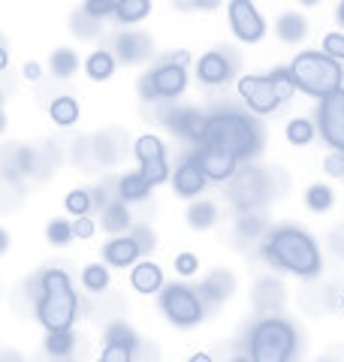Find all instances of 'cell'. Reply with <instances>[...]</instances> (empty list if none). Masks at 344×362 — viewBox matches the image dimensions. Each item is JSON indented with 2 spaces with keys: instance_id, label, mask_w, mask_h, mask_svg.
<instances>
[{
  "instance_id": "cell-7",
  "label": "cell",
  "mask_w": 344,
  "mask_h": 362,
  "mask_svg": "<svg viewBox=\"0 0 344 362\" xmlns=\"http://www.w3.org/2000/svg\"><path fill=\"white\" fill-rule=\"evenodd\" d=\"M239 97H242L248 109L257 112V115H269V112H275L284 103V97L278 94L272 76H242L239 78Z\"/></svg>"
},
{
  "instance_id": "cell-23",
  "label": "cell",
  "mask_w": 344,
  "mask_h": 362,
  "mask_svg": "<svg viewBox=\"0 0 344 362\" xmlns=\"http://www.w3.org/2000/svg\"><path fill=\"white\" fill-rule=\"evenodd\" d=\"M130 226V211H127V202H112V206L103 209V230L106 233H124Z\"/></svg>"
},
{
  "instance_id": "cell-31",
  "label": "cell",
  "mask_w": 344,
  "mask_h": 362,
  "mask_svg": "<svg viewBox=\"0 0 344 362\" xmlns=\"http://www.w3.org/2000/svg\"><path fill=\"white\" fill-rule=\"evenodd\" d=\"M73 347H76L73 332H49V338H45V350H49L52 356H70Z\"/></svg>"
},
{
  "instance_id": "cell-5",
  "label": "cell",
  "mask_w": 344,
  "mask_h": 362,
  "mask_svg": "<svg viewBox=\"0 0 344 362\" xmlns=\"http://www.w3.org/2000/svg\"><path fill=\"white\" fill-rule=\"evenodd\" d=\"M296 350V332L287 320L266 317L251 332V362H290Z\"/></svg>"
},
{
  "instance_id": "cell-19",
  "label": "cell",
  "mask_w": 344,
  "mask_h": 362,
  "mask_svg": "<svg viewBox=\"0 0 344 362\" xmlns=\"http://www.w3.org/2000/svg\"><path fill=\"white\" fill-rule=\"evenodd\" d=\"M130 281H133V290L151 296V293H157L160 287H164V272H160V266L151 263V259H142L139 266H133Z\"/></svg>"
},
{
  "instance_id": "cell-24",
  "label": "cell",
  "mask_w": 344,
  "mask_h": 362,
  "mask_svg": "<svg viewBox=\"0 0 344 362\" xmlns=\"http://www.w3.org/2000/svg\"><path fill=\"white\" fill-rule=\"evenodd\" d=\"M214 221H217V206L212 199H200L188 209V223L193 226V230H209Z\"/></svg>"
},
{
  "instance_id": "cell-17",
  "label": "cell",
  "mask_w": 344,
  "mask_h": 362,
  "mask_svg": "<svg viewBox=\"0 0 344 362\" xmlns=\"http://www.w3.org/2000/svg\"><path fill=\"white\" fill-rule=\"evenodd\" d=\"M172 187H176V194L181 199H193L202 194L205 187V175L200 173V166L193 160H185L178 169H176V178H172Z\"/></svg>"
},
{
  "instance_id": "cell-27",
  "label": "cell",
  "mask_w": 344,
  "mask_h": 362,
  "mask_svg": "<svg viewBox=\"0 0 344 362\" xmlns=\"http://www.w3.org/2000/svg\"><path fill=\"white\" fill-rule=\"evenodd\" d=\"M49 66H52V73H55L57 78H67V76H73V73H76L79 58H76V52H73V49H55V52H52V58H49Z\"/></svg>"
},
{
  "instance_id": "cell-20",
  "label": "cell",
  "mask_w": 344,
  "mask_h": 362,
  "mask_svg": "<svg viewBox=\"0 0 344 362\" xmlns=\"http://www.w3.org/2000/svg\"><path fill=\"white\" fill-rule=\"evenodd\" d=\"M275 30H278V37H281L284 42L296 45V42H302V40H305L308 21H305L299 13H284V16L278 18V25H275Z\"/></svg>"
},
{
  "instance_id": "cell-9",
  "label": "cell",
  "mask_w": 344,
  "mask_h": 362,
  "mask_svg": "<svg viewBox=\"0 0 344 362\" xmlns=\"http://www.w3.org/2000/svg\"><path fill=\"white\" fill-rule=\"evenodd\" d=\"M317 121H320V136H323V142L332 145V151L344 154V88L336 90L332 97L320 100Z\"/></svg>"
},
{
  "instance_id": "cell-38",
  "label": "cell",
  "mask_w": 344,
  "mask_h": 362,
  "mask_svg": "<svg viewBox=\"0 0 344 362\" xmlns=\"http://www.w3.org/2000/svg\"><path fill=\"white\" fill-rule=\"evenodd\" d=\"M197 269H200V259L193 257V254H178L176 257V272L178 275H197Z\"/></svg>"
},
{
  "instance_id": "cell-15",
  "label": "cell",
  "mask_w": 344,
  "mask_h": 362,
  "mask_svg": "<svg viewBox=\"0 0 344 362\" xmlns=\"http://www.w3.org/2000/svg\"><path fill=\"white\" fill-rule=\"evenodd\" d=\"M197 76L205 85H224L233 76V61L227 58L224 52H205L197 61Z\"/></svg>"
},
{
  "instance_id": "cell-10",
  "label": "cell",
  "mask_w": 344,
  "mask_h": 362,
  "mask_svg": "<svg viewBox=\"0 0 344 362\" xmlns=\"http://www.w3.org/2000/svg\"><path fill=\"white\" fill-rule=\"evenodd\" d=\"M136 157L142 163V178L148 185H164L169 178V169H166V148L157 136H139L136 139Z\"/></svg>"
},
{
  "instance_id": "cell-25",
  "label": "cell",
  "mask_w": 344,
  "mask_h": 362,
  "mask_svg": "<svg viewBox=\"0 0 344 362\" xmlns=\"http://www.w3.org/2000/svg\"><path fill=\"white\" fill-rule=\"evenodd\" d=\"M49 115L57 127H70V124L79 121V103L73 97H57L55 103L49 106Z\"/></svg>"
},
{
  "instance_id": "cell-39",
  "label": "cell",
  "mask_w": 344,
  "mask_h": 362,
  "mask_svg": "<svg viewBox=\"0 0 344 362\" xmlns=\"http://www.w3.org/2000/svg\"><path fill=\"white\" fill-rule=\"evenodd\" d=\"M97 233V223L91 218H76L73 223V235H79V239H91V235Z\"/></svg>"
},
{
  "instance_id": "cell-22",
  "label": "cell",
  "mask_w": 344,
  "mask_h": 362,
  "mask_svg": "<svg viewBox=\"0 0 344 362\" xmlns=\"http://www.w3.org/2000/svg\"><path fill=\"white\" fill-rule=\"evenodd\" d=\"M85 73L94 78V82H106V78H112V73H115V54L106 49H97L85 61Z\"/></svg>"
},
{
  "instance_id": "cell-36",
  "label": "cell",
  "mask_w": 344,
  "mask_h": 362,
  "mask_svg": "<svg viewBox=\"0 0 344 362\" xmlns=\"http://www.w3.org/2000/svg\"><path fill=\"white\" fill-rule=\"evenodd\" d=\"M269 76H272V82H275V88H278V94H281L284 100H290V94H293V90H296V85H293V78H290V70H284V66H278V70H272Z\"/></svg>"
},
{
  "instance_id": "cell-47",
  "label": "cell",
  "mask_w": 344,
  "mask_h": 362,
  "mask_svg": "<svg viewBox=\"0 0 344 362\" xmlns=\"http://www.w3.org/2000/svg\"><path fill=\"white\" fill-rule=\"evenodd\" d=\"M6 127V118H4V112H0V130H4Z\"/></svg>"
},
{
  "instance_id": "cell-48",
  "label": "cell",
  "mask_w": 344,
  "mask_h": 362,
  "mask_svg": "<svg viewBox=\"0 0 344 362\" xmlns=\"http://www.w3.org/2000/svg\"><path fill=\"white\" fill-rule=\"evenodd\" d=\"M233 362H251V359H248V356H236Z\"/></svg>"
},
{
  "instance_id": "cell-6",
  "label": "cell",
  "mask_w": 344,
  "mask_h": 362,
  "mask_svg": "<svg viewBox=\"0 0 344 362\" xmlns=\"http://www.w3.org/2000/svg\"><path fill=\"white\" fill-rule=\"evenodd\" d=\"M160 308H164V314L176 326H197L205 317L202 299L185 284H169L164 290V296H160Z\"/></svg>"
},
{
  "instance_id": "cell-34",
  "label": "cell",
  "mask_w": 344,
  "mask_h": 362,
  "mask_svg": "<svg viewBox=\"0 0 344 362\" xmlns=\"http://www.w3.org/2000/svg\"><path fill=\"white\" fill-rule=\"evenodd\" d=\"M67 211L73 214V218H88L91 211V194L88 190H73V194H67Z\"/></svg>"
},
{
  "instance_id": "cell-46",
  "label": "cell",
  "mask_w": 344,
  "mask_h": 362,
  "mask_svg": "<svg viewBox=\"0 0 344 362\" xmlns=\"http://www.w3.org/2000/svg\"><path fill=\"white\" fill-rule=\"evenodd\" d=\"M338 21H341V25H344V4L338 6Z\"/></svg>"
},
{
  "instance_id": "cell-35",
  "label": "cell",
  "mask_w": 344,
  "mask_h": 362,
  "mask_svg": "<svg viewBox=\"0 0 344 362\" xmlns=\"http://www.w3.org/2000/svg\"><path fill=\"white\" fill-rule=\"evenodd\" d=\"M323 54H329L332 61H344V33H326L323 37Z\"/></svg>"
},
{
  "instance_id": "cell-3",
  "label": "cell",
  "mask_w": 344,
  "mask_h": 362,
  "mask_svg": "<svg viewBox=\"0 0 344 362\" xmlns=\"http://www.w3.org/2000/svg\"><path fill=\"white\" fill-rule=\"evenodd\" d=\"M42 296L37 302V317L49 332H70L79 314V299L73 290V281L64 269H49L40 281Z\"/></svg>"
},
{
  "instance_id": "cell-21",
  "label": "cell",
  "mask_w": 344,
  "mask_h": 362,
  "mask_svg": "<svg viewBox=\"0 0 344 362\" xmlns=\"http://www.w3.org/2000/svg\"><path fill=\"white\" fill-rule=\"evenodd\" d=\"M151 194V185L142 178V173H133V175H124L118 181V199L121 202H139Z\"/></svg>"
},
{
  "instance_id": "cell-49",
  "label": "cell",
  "mask_w": 344,
  "mask_h": 362,
  "mask_svg": "<svg viewBox=\"0 0 344 362\" xmlns=\"http://www.w3.org/2000/svg\"><path fill=\"white\" fill-rule=\"evenodd\" d=\"M341 308H344V296H341Z\"/></svg>"
},
{
  "instance_id": "cell-18",
  "label": "cell",
  "mask_w": 344,
  "mask_h": 362,
  "mask_svg": "<svg viewBox=\"0 0 344 362\" xmlns=\"http://www.w3.org/2000/svg\"><path fill=\"white\" fill-rule=\"evenodd\" d=\"M115 49H118V58L124 64H136L151 52V40H148L145 33H121V37L115 40Z\"/></svg>"
},
{
  "instance_id": "cell-26",
  "label": "cell",
  "mask_w": 344,
  "mask_h": 362,
  "mask_svg": "<svg viewBox=\"0 0 344 362\" xmlns=\"http://www.w3.org/2000/svg\"><path fill=\"white\" fill-rule=\"evenodd\" d=\"M148 13H151V4H148V0H121L118 9H115V16H118L121 25H136V21H142Z\"/></svg>"
},
{
  "instance_id": "cell-1",
  "label": "cell",
  "mask_w": 344,
  "mask_h": 362,
  "mask_svg": "<svg viewBox=\"0 0 344 362\" xmlns=\"http://www.w3.org/2000/svg\"><path fill=\"white\" fill-rule=\"evenodd\" d=\"M263 257L272 259L284 272H293L296 278H314L323 269V257H320L317 242L308 233L296 230V226L275 230L266 239V245H263Z\"/></svg>"
},
{
  "instance_id": "cell-2",
  "label": "cell",
  "mask_w": 344,
  "mask_h": 362,
  "mask_svg": "<svg viewBox=\"0 0 344 362\" xmlns=\"http://www.w3.org/2000/svg\"><path fill=\"white\" fill-rule=\"evenodd\" d=\"M205 148L224 151L236 160H248L260 151V133L254 127V121H248V115L242 112H214L209 115V124H205Z\"/></svg>"
},
{
  "instance_id": "cell-14",
  "label": "cell",
  "mask_w": 344,
  "mask_h": 362,
  "mask_svg": "<svg viewBox=\"0 0 344 362\" xmlns=\"http://www.w3.org/2000/svg\"><path fill=\"white\" fill-rule=\"evenodd\" d=\"M205 124H209V115H202L197 109H176L166 115V127L172 133L185 136L190 142H200V145L205 139Z\"/></svg>"
},
{
  "instance_id": "cell-12",
  "label": "cell",
  "mask_w": 344,
  "mask_h": 362,
  "mask_svg": "<svg viewBox=\"0 0 344 362\" xmlns=\"http://www.w3.org/2000/svg\"><path fill=\"white\" fill-rule=\"evenodd\" d=\"M139 347V338L127 323H112L106 329V350L100 362H133V350Z\"/></svg>"
},
{
  "instance_id": "cell-37",
  "label": "cell",
  "mask_w": 344,
  "mask_h": 362,
  "mask_svg": "<svg viewBox=\"0 0 344 362\" xmlns=\"http://www.w3.org/2000/svg\"><path fill=\"white\" fill-rule=\"evenodd\" d=\"M115 9H118V4H112V0H91V4L82 6V13L94 16V18H106V16L115 13Z\"/></svg>"
},
{
  "instance_id": "cell-28",
  "label": "cell",
  "mask_w": 344,
  "mask_h": 362,
  "mask_svg": "<svg viewBox=\"0 0 344 362\" xmlns=\"http://www.w3.org/2000/svg\"><path fill=\"white\" fill-rule=\"evenodd\" d=\"M229 290H233V275H229V272H214V275L202 284V293H205L209 299H214V302L227 299Z\"/></svg>"
},
{
  "instance_id": "cell-8",
  "label": "cell",
  "mask_w": 344,
  "mask_h": 362,
  "mask_svg": "<svg viewBox=\"0 0 344 362\" xmlns=\"http://www.w3.org/2000/svg\"><path fill=\"white\" fill-rule=\"evenodd\" d=\"M188 88V73L185 66H176V64H164L157 66L154 73H148L142 82H139V90L145 100H164V97H178L181 90Z\"/></svg>"
},
{
  "instance_id": "cell-42",
  "label": "cell",
  "mask_w": 344,
  "mask_h": 362,
  "mask_svg": "<svg viewBox=\"0 0 344 362\" xmlns=\"http://www.w3.org/2000/svg\"><path fill=\"white\" fill-rule=\"evenodd\" d=\"M169 64H176V66H188V64H190V54H188L185 49H181V52H172V54H169Z\"/></svg>"
},
{
  "instance_id": "cell-43",
  "label": "cell",
  "mask_w": 344,
  "mask_h": 362,
  "mask_svg": "<svg viewBox=\"0 0 344 362\" xmlns=\"http://www.w3.org/2000/svg\"><path fill=\"white\" fill-rule=\"evenodd\" d=\"M9 66V52H6V45H0V70H6Z\"/></svg>"
},
{
  "instance_id": "cell-30",
  "label": "cell",
  "mask_w": 344,
  "mask_h": 362,
  "mask_svg": "<svg viewBox=\"0 0 344 362\" xmlns=\"http://www.w3.org/2000/svg\"><path fill=\"white\" fill-rule=\"evenodd\" d=\"M332 199H336V197H332L329 185H311V187H308V194H305V206L311 211H329Z\"/></svg>"
},
{
  "instance_id": "cell-33",
  "label": "cell",
  "mask_w": 344,
  "mask_h": 362,
  "mask_svg": "<svg viewBox=\"0 0 344 362\" xmlns=\"http://www.w3.org/2000/svg\"><path fill=\"white\" fill-rule=\"evenodd\" d=\"M45 239H49L52 245H57V247L70 245V242H73V223H67V221H52L49 226H45Z\"/></svg>"
},
{
  "instance_id": "cell-44",
  "label": "cell",
  "mask_w": 344,
  "mask_h": 362,
  "mask_svg": "<svg viewBox=\"0 0 344 362\" xmlns=\"http://www.w3.org/2000/svg\"><path fill=\"white\" fill-rule=\"evenodd\" d=\"M6 247H9V233L0 230V254H6Z\"/></svg>"
},
{
  "instance_id": "cell-4",
  "label": "cell",
  "mask_w": 344,
  "mask_h": 362,
  "mask_svg": "<svg viewBox=\"0 0 344 362\" xmlns=\"http://www.w3.org/2000/svg\"><path fill=\"white\" fill-rule=\"evenodd\" d=\"M287 70H290V78L296 88L311 97H320V100H326L336 94V90H341V82H344L341 64L332 61L323 52H299Z\"/></svg>"
},
{
  "instance_id": "cell-45",
  "label": "cell",
  "mask_w": 344,
  "mask_h": 362,
  "mask_svg": "<svg viewBox=\"0 0 344 362\" xmlns=\"http://www.w3.org/2000/svg\"><path fill=\"white\" fill-rule=\"evenodd\" d=\"M188 362H212V356H209V354H193Z\"/></svg>"
},
{
  "instance_id": "cell-41",
  "label": "cell",
  "mask_w": 344,
  "mask_h": 362,
  "mask_svg": "<svg viewBox=\"0 0 344 362\" xmlns=\"http://www.w3.org/2000/svg\"><path fill=\"white\" fill-rule=\"evenodd\" d=\"M40 76H42V70H40V64H37V61L25 64V78H28V82H37Z\"/></svg>"
},
{
  "instance_id": "cell-32",
  "label": "cell",
  "mask_w": 344,
  "mask_h": 362,
  "mask_svg": "<svg viewBox=\"0 0 344 362\" xmlns=\"http://www.w3.org/2000/svg\"><path fill=\"white\" fill-rule=\"evenodd\" d=\"M82 284H85V290H91V293H103V290L109 287V272H106V266H85Z\"/></svg>"
},
{
  "instance_id": "cell-29",
  "label": "cell",
  "mask_w": 344,
  "mask_h": 362,
  "mask_svg": "<svg viewBox=\"0 0 344 362\" xmlns=\"http://www.w3.org/2000/svg\"><path fill=\"white\" fill-rule=\"evenodd\" d=\"M287 139H290V145H308L314 139V124L308 118H293L287 121Z\"/></svg>"
},
{
  "instance_id": "cell-13",
  "label": "cell",
  "mask_w": 344,
  "mask_h": 362,
  "mask_svg": "<svg viewBox=\"0 0 344 362\" xmlns=\"http://www.w3.org/2000/svg\"><path fill=\"white\" fill-rule=\"evenodd\" d=\"M193 163L200 166V173L205 175V181H229L236 175V157H229L224 151H214V148H202L193 154Z\"/></svg>"
},
{
  "instance_id": "cell-40",
  "label": "cell",
  "mask_w": 344,
  "mask_h": 362,
  "mask_svg": "<svg viewBox=\"0 0 344 362\" xmlns=\"http://www.w3.org/2000/svg\"><path fill=\"white\" fill-rule=\"evenodd\" d=\"M323 166H326V173H329V175H336V178H344V154H341V151L329 154Z\"/></svg>"
},
{
  "instance_id": "cell-50",
  "label": "cell",
  "mask_w": 344,
  "mask_h": 362,
  "mask_svg": "<svg viewBox=\"0 0 344 362\" xmlns=\"http://www.w3.org/2000/svg\"><path fill=\"white\" fill-rule=\"evenodd\" d=\"M67 362H70V359H67Z\"/></svg>"
},
{
  "instance_id": "cell-16",
  "label": "cell",
  "mask_w": 344,
  "mask_h": 362,
  "mask_svg": "<svg viewBox=\"0 0 344 362\" xmlns=\"http://www.w3.org/2000/svg\"><path fill=\"white\" fill-rule=\"evenodd\" d=\"M139 254H142V245L136 242L133 235H115V239L106 242V247H103V259L118 269L133 266L136 259H139Z\"/></svg>"
},
{
  "instance_id": "cell-11",
  "label": "cell",
  "mask_w": 344,
  "mask_h": 362,
  "mask_svg": "<svg viewBox=\"0 0 344 362\" xmlns=\"http://www.w3.org/2000/svg\"><path fill=\"white\" fill-rule=\"evenodd\" d=\"M229 28L242 42H260L266 37V21L260 18L251 0H233L229 4Z\"/></svg>"
}]
</instances>
